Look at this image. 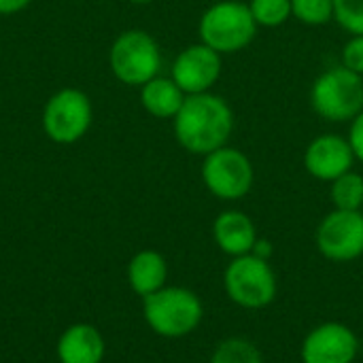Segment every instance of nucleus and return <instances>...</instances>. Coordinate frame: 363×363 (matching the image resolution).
Segmentation results:
<instances>
[{
  "label": "nucleus",
  "mask_w": 363,
  "mask_h": 363,
  "mask_svg": "<svg viewBox=\"0 0 363 363\" xmlns=\"http://www.w3.org/2000/svg\"><path fill=\"white\" fill-rule=\"evenodd\" d=\"M177 143L194 153L208 155L230 143L234 132V111L225 98L206 91L187 96L172 119Z\"/></svg>",
  "instance_id": "f257e3e1"
},
{
  "label": "nucleus",
  "mask_w": 363,
  "mask_h": 363,
  "mask_svg": "<svg viewBox=\"0 0 363 363\" xmlns=\"http://www.w3.org/2000/svg\"><path fill=\"white\" fill-rule=\"evenodd\" d=\"M143 317L157 336L177 340L198 330L204 317V306L191 289L166 285L143 298Z\"/></svg>",
  "instance_id": "f03ea898"
},
{
  "label": "nucleus",
  "mask_w": 363,
  "mask_h": 363,
  "mask_svg": "<svg viewBox=\"0 0 363 363\" xmlns=\"http://www.w3.org/2000/svg\"><path fill=\"white\" fill-rule=\"evenodd\" d=\"M257 30L259 26L255 23L249 4L240 0H219L211 4L198 23L200 43L221 55L247 49L257 36Z\"/></svg>",
  "instance_id": "7ed1b4c3"
},
{
  "label": "nucleus",
  "mask_w": 363,
  "mask_h": 363,
  "mask_svg": "<svg viewBox=\"0 0 363 363\" xmlns=\"http://www.w3.org/2000/svg\"><path fill=\"white\" fill-rule=\"evenodd\" d=\"M311 106L330 123H351L363 111V77L342 64L328 68L311 87Z\"/></svg>",
  "instance_id": "20e7f679"
},
{
  "label": "nucleus",
  "mask_w": 363,
  "mask_h": 363,
  "mask_svg": "<svg viewBox=\"0 0 363 363\" xmlns=\"http://www.w3.org/2000/svg\"><path fill=\"white\" fill-rule=\"evenodd\" d=\"M223 287L228 298L236 306L259 311L274 302L279 291V281L268 259L249 253V255L232 257L223 274Z\"/></svg>",
  "instance_id": "39448f33"
},
{
  "label": "nucleus",
  "mask_w": 363,
  "mask_h": 363,
  "mask_svg": "<svg viewBox=\"0 0 363 363\" xmlns=\"http://www.w3.org/2000/svg\"><path fill=\"white\" fill-rule=\"evenodd\" d=\"M108 64L121 83L143 87L155 79L162 68L160 45L145 30H125L115 38L108 53Z\"/></svg>",
  "instance_id": "423d86ee"
},
{
  "label": "nucleus",
  "mask_w": 363,
  "mask_h": 363,
  "mask_svg": "<svg viewBox=\"0 0 363 363\" xmlns=\"http://www.w3.org/2000/svg\"><path fill=\"white\" fill-rule=\"evenodd\" d=\"M202 183L219 200L234 202L245 198L255 181V170L247 153L236 147H221L202 160Z\"/></svg>",
  "instance_id": "0eeeda50"
},
{
  "label": "nucleus",
  "mask_w": 363,
  "mask_h": 363,
  "mask_svg": "<svg viewBox=\"0 0 363 363\" xmlns=\"http://www.w3.org/2000/svg\"><path fill=\"white\" fill-rule=\"evenodd\" d=\"M91 102L87 94L74 87L55 91L43 108V130L57 145L81 140L91 125Z\"/></svg>",
  "instance_id": "6e6552de"
},
{
  "label": "nucleus",
  "mask_w": 363,
  "mask_h": 363,
  "mask_svg": "<svg viewBox=\"0 0 363 363\" xmlns=\"http://www.w3.org/2000/svg\"><path fill=\"white\" fill-rule=\"evenodd\" d=\"M315 242L330 262L342 264L363 257V213L334 208L321 219Z\"/></svg>",
  "instance_id": "1a4fd4ad"
},
{
  "label": "nucleus",
  "mask_w": 363,
  "mask_h": 363,
  "mask_svg": "<svg viewBox=\"0 0 363 363\" xmlns=\"http://www.w3.org/2000/svg\"><path fill=\"white\" fill-rule=\"evenodd\" d=\"M359 355L357 334L338 321L313 328L300 349L302 363H353Z\"/></svg>",
  "instance_id": "9d476101"
},
{
  "label": "nucleus",
  "mask_w": 363,
  "mask_h": 363,
  "mask_svg": "<svg viewBox=\"0 0 363 363\" xmlns=\"http://www.w3.org/2000/svg\"><path fill=\"white\" fill-rule=\"evenodd\" d=\"M223 55L204 43L185 47L172 64V81L187 94H206L221 77Z\"/></svg>",
  "instance_id": "9b49d317"
},
{
  "label": "nucleus",
  "mask_w": 363,
  "mask_h": 363,
  "mask_svg": "<svg viewBox=\"0 0 363 363\" xmlns=\"http://www.w3.org/2000/svg\"><path fill=\"white\" fill-rule=\"evenodd\" d=\"M355 162L349 138L340 134H319L304 149V170L317 181L332 183L353 170Z\"/></svg>",
  "instance_id": "f8f14e48"
},
{
  "label": "nucleus",
  "mask_w": 363,
  "mask_h": 363,
  "mask_svg": "<svg viewBox=\"0 0 363 363\" xmlns=\"http://www.w3.org/2000/svg\"><path fill=\"white\" fill-rule=\"evenodd\" d=\"M213 238L221 253L230 257L249 255L257 242V228L242 211H223L213 221Z\"/></svg>",
  "instance_id": "ddd939ff"
},
{
  "label": "nucleus",
  "mask_w": 363,
  "mask_h": 363,
  "mask_svg": "<svg viewBox=\"0 0 363 363\" xmlns=\"http://www.w3.org/2000/svg\"><path fill=\"white\" fill-rule=\"evenodd\" d=\"M104 338L98 328L89 323H74L62 332L57 340L60 363H102Z\"/></svg>",
  "instance_id": "4468645a"
},
{
  "label": "nucleus",
  "mask_w": 363,
  "mask_h": 363,
  "mask_svg": "<svg viewBox=\"0 0 363 363\" xmlns=\"http://www.w3.org/2000/svg\"><path fill=\"white\" fill-rule=\"evenodd\" d=\"M168 281V264L162 253L153 249L138 251L130 264H128V283L132 291L140 298H147L162 287H166Z\"/></svg>",
  "instance_id": "2eb2a0df"
},
{
  "label": "nucleus",
  "mask_w": 363,
  "mask_h": 363,
  "mask_svg": "<svg viewBox=\"0 0 363 363\" xmlns=\"http://www.w3.org/2000/svg\"><path fill=\"white\" fill-rule=\"evenodd\" d=\"M187 94L172 81V77H155L140 87L143 108L157 119H174Z\"/></svg>",
  "instance_id": "dca6fc26"
},
{
  "label": "nucleus",
  "mask_w": 363,
  "mask_h": 363,
  "mask_svg": "<svg viewBox=\"0 0 363 363\" xmlns=\"http://www.w3.org/2000/svg\"><path fill=\"white\" fill-rule=\"evenodd\" d=\"M330 196L334 208L338 211H362L363 208V177L355 170L345 172L332 181Z\"/></svg>",
  "instance_id": "f3484780"
},
{
  "label": "nucleus",
  "mask_w": 363,
  "mask_h": 363,
  "mask_svg": "<svg viewBox=\"0 0 363 363\" xmlns=\"http://www.w3.org/2000/svg\"><path fill=\"white\" fill-rule=\"evenodd\" d=\"M211 363H264L259 349L247 338H228L217 345Z\"/></svg>",
  "instance_id": "a211bd4d"
},
{
  "label": "nucleus",
  "mask_w": 363,
  "mask_h": 363,
  "mask_svg": "<svg viewBox=\"0 0 363 363\" xmlns=\"http://www.w3.org/2000/svg\"><path fill=\"white\" fill-rule=\"evenodd\" d=\"M247 4L259 28H279L291 19V0H251Z\"/></svg>",
  "instance_id": "6ab92c4d"
},
{
  "label": "nucleus",
  "mask_w": 363,
  "mask_h": 363,
  "mask_svg": "<svg viewBox=\"0 0 363 363\" xmlns=\"http://www.w3.org/2000/svg\"><path fill=\"white\" fill-rule=\"evenodd\" d=\"M291 17L304 26H325L334 19V0H291Z\"/></svg>",
  "instance_id": "aec40b11"
},
{
  "label": "nucleus",
  "mask_w": 363,
  "mask_h": 363,
  "mask_svg": "<svg viewBox=\"0 0 363 363\" xmlns=\"http://www.w3.org/2000/svg\"><path fill=\"white\" fill-rule=\"evenodd\" d=\"M334 19L349 34H363V0H334Z\"/></svg>",
  "instance_id": "412c9836"
},
{
  "label": "nucleus",
  "mask_w": 363,
  "mask_h": 363,
  "mask_svg": "<svg viewBox=\"0 0 363 363\" xmlns=\"http://www.w3.org/2000/svg\"><path fill=\"white\" fill-rule=\"evenodd\" d=\"M342 66L363 77V34H353L342 47Z\"/></svg>",
  "instance_id": "4be33fe9"
},
{
  "label": "nucleus",
  "mask_w": 363,
  "mask_h": 363,
  "mask_svg": "<svg viewBox=\"0 0 363 363\" xmlns=\"http://www.w3.org/2000/svg\"><path fill=\"white\" fill-rule=\"evenodd\" d=\"M349 143H351V149L355 153V160L363 164V111L351 121V128H349Z\"/></svg>",
  "instance_id": "5701e85b"
},
{
  "label": "nucleus",
  "mask_w": 363,
  "mask_h": 363,
  "mask_svg": "<svg viewBox=\"0 0 363 363\" xmlns=\"http://www.w3.org/2000/svg\"><path fill=\"white\" fill-rule=\"evenodd\" d=\"M32 0H0V15H13L23 11Z\"/></svg>",
  "instance_id": "b1692460"
},
{
  "label": "nucleus",
  "mask_w": 363,
  "mask_h": 363,
  "mask_svg": "<svg viewBox=\"0 0 363 363\" xmlns=\"http://www.w3.org/2000/svg\"><path fill=\"white\" fill-rule=\"evenodd\" d=\"M130 2H134V4H149V2H153V0H130Z\"/></svg>",
  "instance_id": "393cba45"
},
{
  "label": "nucleus",
  "mask_w": 363,
  "mask_h": 363,
  "mask_svg": "<svg viewBox=\"0 0 363 363\" xmlns=\"http://www.w3.org/2000/svg\"><path fill=\"white\" fill-rule=\"evenodd\" d=\"M362 213H363V208H362Z\"/></svg>",
  "instance_id": "a878e982"
}]
</instances>
